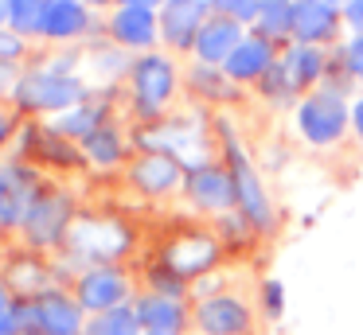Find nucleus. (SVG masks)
Segmentation results:
<instances>
[{
	"mask_svg": "<svg viewBox=\"0 0 363 335\" xmlns=\"http://www.w3.org/2000/svg\"><path fill=\"white\" fill-rule=\"evenodd\" d=\"M63 249L82 269H90V265H118L133 249V230H129L125 218L106 215V210H74Z\"/></svg>",
	"mask_w": 363,
	"mask_h": 335,
	"instance_id": "obj_1",
	"label": "nucleus"
},
{
	"mask_svg": "<svg viewBox=\"0 0 363 335\" xmlns=\"http://www.w3.org/2000/svg\"><path fill=\"white\" fill-rule=\"evenodd\" d=\"M86 93H90V86L79 74L35 67V70H24L12 82V106L32 117H59L67 109H74L79 101H86Z\"/></svg>",
	"mask_w": 363,
	"mask_h": 335,
	"instance_id": "obj_2",
	"label": "nucleus"
},
{
	"mask_svg": "<svg viewBox=\"0 0 363 335\" xmlns=\"http://www.w3.org/2000/svg\"><path fill=\"white\" fill-rule=\"evenodd\" d=\"M125 82H129V98H133L137 121L157 125V121H164V109L172 101L176 86H180V70H176L172 55L149 51V55H137L133 59Z\"/></svg>",
	"mask_w": 363,
	"mask_h": 335,
	"instance_id": "obj_3",
	"label": "nucleus"
},
{
	"mask_svg": "<svg viewBox=\"0 0 363 335\" xmlns=\"http://www.w3.org/2000/svg\"><path fill=\"white\" fill-rule=\"evenodd\" d=\"M297 129L308 144L332 148L344 140V132L352 129V101L344 98V90L332 82L308 90L305 98H297Z\"/></svg>",
	"mask_w": 363,
	"mask_h": 335,
	"instance_id": "obj_4",
	"label": "nucleus"
},
{
	"mask_svg": "<svg viewBox=\"0 0 363 335\" xmlns=\"http://www.w3.org/2000/svg\"><path fill=\"white\" fill-rule=\"evenodd\" d=\"M223 132V156H227V171L230 179H235V195H238V215L250 222L254 234H269L277 222L274 215V203H269L266 187H262V176L258 168H254V160L246 156L242 140L235 137V132H227V125H219Z\"/></svg>",
	"mask_w": 363,
	"mask_h": 335,
	"instance_id": "obj_5",
	"label": "nucleus"
},
{
	"mask_svg": "<svg viewBox=\"0 0 363 335\" xmlns=\"http://www.w3.org/2000/svg\"><path fill=\"white\" fill-rule=\"evenodd\" d=\"M219 257H223V242L215 238L211 230H203V226H180L176 234L164 238L157 261L168 265L176 277L196 280V277H203V273H211L215 265H219Z\"/></svg>",
	"mask_w": 363,
	"mask_h": 335,
	"instance_id": "obj_6",
	"label": "nucleus"
},
{
	"mask_svg": "<svg viewBox=\"0 0 363 335\" xmlns=\"http://www.w3.org/2000/svg\"><path fill=\"white\" fill-rule=\"evenodd\" d=\"M74 218V199L63 191H48V187H40L32 199V207H28L24 222H20V230H24V242L35 249V254H43V249H55L67 242V226H71Z\"/></svg>",
	"mask_w": 363,
	"mask_h": 335,
	"instance_id": "obj_7",
	"label": "nucleus"
},
{
	"mask_svg": "<svg viewBox=\"0 0 363 335\" xmlns=\"http://www.w3.org/2000/svg\"><path fill=\"white\" fill-rule=\"evenodd\" d=\"M74 300L82 304L86 316L125 308V304H133V280L121 265H90L74 277Z\"/></svg>",
	"mask_w": 363,
	"mask_h": 335,
	"instance_id": "obj_8",
	"label": "nucleus"
},
{
	"mask_svg": "<svg viewBox=\"0 0 363 335\" xmlns=\"http://www.w3.org/2000/svg\"><path fill=\"white\" fill-rule=\"evenodd\" d=\"M184 179H188V164L168 152L141 148L125 160V183L145 199H164L172 191H184Z\"/></svg>",
	"mask_w": 363,
	"mask_h": 335,
	"instance_id": "obj_9",
	"label": "nucleus"
},
{
	"mask_svg": "<svg viewBox=\"0 0 363 335\" xmlns=\"http://www.w3.org/2000/svg\"><path fill=\"white\" fill-rule=\"evenodd\" d=\"M20 316H24L28 331L86 335V312L74 300V293H63V288H51V293L35 296V300H20Z\"/></svg>",
	"mask_w": 363,
	"mask_h": 335,
	"instance_id": "obj_10",
	"label": "nucleus"
},
{
	"mask_svg": "<svg viewBox=\"0 0 363 335\" xmlns=\"http://www.w3.org/2000/svg\"><path fill=\"white\" fill-rule=\"evenodd\" d=\"M184 195L191 199V207L207 210V215H230L238 210V195H235V179H230L227 164L219 160H199L188 168L184 179Z\"/></svg>",
	"mask_w": 363,
	"mask_h": 335,
	"instance_id": "obj_11",
	"label": "nucleus"
},
{
	"mask_svg": "<svg viewBox=\"0 0 363 335\" xmlns=\"http://www.w3.org/2000/svg\"><path fill=\"white\" fill-rule=\"evenodd\" d=\"M106 35L129 51L137 55H149L157 51L160 43V12L157 8H133V4H113L110 16H106Z\"/></svg>",
	"mask_w": 363,
	"mask_h": 335,
	"instance_id": "obj_12",
	"label": "nucleus"
},
{
	"mask_svg": "<svg viewBox=\"0 0 363 335\" xmlns=\"http://www.w3.org/2000/svg\"><path fill=\"white\" fill-rule=\"evenodd\" d=\"M344 28L340 0H293V43L328 47Z\"/></svg>",
	"mask_w": 363,
	"mask_h": 335,
	"instance_id": "obj_13",
	"label": "nucleus"
},
{
	"mask_svg": "<svg viewBox=\"0 0 363 335\" xmlns=\"http://www.w3.org/2000/svg\"><path fill=\"white\" fill-rule=\"evenodd\" d=\"M215 16L211 0H164L160 8V39L168 51H191L199 28Z\"/></svg>",
	"mask_w": 363,
	"mask_h": 335,
	"instance_id": "obj_14",
	"label": "nucleus"
},
{
	"mask_svg": "<svg viewBox=\"0 0 363 335\" xmlns=\"http://www.w3.org/2000/svg\"><path fill=\"white\" fill-rule=\"evenodd\" d=\"M196 327L203 335H246L250 331V308L230 293H211L191 312Z\"/></svg>",
	"mask_w": 363,
	"mask_h": 335,
	"instance_id": "obj_15",
	"label": "nucleus"
},
{
	"mask_svg": "<svg viewBox=\"0 0 363 335\" xmlns=\"http://www.w3.org/2000/svg\"><path fill=\"white\" fill-rule=\"evenodd\" d=\"M281 67H285V74H289L293 90L305 98L308 90H316V86L328 82V74H332V67H336V59L328 55V47L285 43V47H281Z\"/></svg>",
	"mask_w": 363,
	"mask_h": 335,
	"instance_id": "obj_16",
	"label": "nucleus"
},
{
	"mask_svg": "<svg viewBox=\"0 0 363 335\" xmlns=\"http://www.w3.org/2000/svg\"><path fill=\"white\" fill-rule=\"evenodd\" d=\"M246 35H250V31L238 20H230V16H211V20L199 28L196 43H191V55H196L199 67H227V59L235 55V47L242 43Z\"/></svg>",
	"mask_w": 363,
	"mask_h": 335,
	"instance_id": "obj_17",
	"label": "nucleus"
},
{
	"mask_svg": "<svg viewBox=\"0 0 363 335\" xmlns=\"http://www.w3.org/2000/svg\"><path fill=\"white\" fill-rule=\"evenodd\" d=\"M281 59V47L277 43H269V39H262V35H246L242 43L235 47V55L227 59V67H223V74L230 78L235 86H246V82H254L258 86L262 78L274 70V62Z\"/></svg>",
	"mask_w": 363,
	"mask_h": 335,
	"instance_id": "obj_18",
	"label": "nucleus"
},
{
	"mask_svg": "<svg viewBox=\"0 0 363 335\" xmlns=\"http://www.w3.org/2000/svg\"><path fill=\"white\" fill-rule=\"evenodd\" d=\"M94 28H98L94 4H86V0H51L48 20H43V39H51V43L86 39Z\"/></svg>",
	"mask_w": 363,
	"mask_h": 335,
	"instance_id": "obj_19",
	"label": "nucleus"
},
{
	"mask_svg": "<svg viewBox=\"0 0 363 335\" xmlns=\"http://www.w3.org/2000/svg\"><path fill=\"white\" fill-rule=\"evenodd\" d=\"M133 312H137L141 331L149 335H180L184 324H188L184 300H172V296H160V293H141L133 300Z\"/></svg>",
	"mask_w": 363,
	"mask_h": 335,
	"instance_id": "obj_20",
	"label": "nucleus"
},
{
	"mask_svg": "<svg viewBox=\"0 0 363 335\" xmlns=\"http://www.w3.org/2000/svg\"><path fill=\"white\" fill-rule=\"evenodd\" d=\"M110 121V93H86V101H79L74 109H67V113L51 117V129L63 132L67 140H86L94 129H102V125Z\"/></svg>",
	"mask_w": 363,
	"mask_h": 335,
	"instance_id": "obj_21",
	"label": "nucleus"
},
{
	"mask_svg": "<svg viewBox=\"0 0 363 335\" xmlns=\"http://www.w3.org/2000/svg\"><path fill=\"white\" fill-rule=\"evenodd\" d=\"M4 280H9L16 300H35V296L51 293V269L43 257H16L4 269Z\"/></svg>",
	"mask_w": 363,
	"mask_h": 335,
	"instance_id": "obj_22",
	"label": "nucleus"
},
{
	"mask_svg": "<svg viewBox=\"0 0 363 335\" xmlns=\"http://www.w3.org/2000/svg\"><path fill=\"white\" fill-rule=\"evenodd\" d=\"M82 156H86V164H94V168H118V164L129 160V148H125V137H121V129L113 121H106L102 129H94L86 140H79Z\"/></svg>",
	"mask_w": 363,
	"mask_h": 335,
	"instance_id": "obj_23",
	"label": "nucleus"
},
{
	"mask_svg": "<svg viewBox=\"0 0 363 335\" xmlns=\"http://www.w3.org/2000/svg\"><path fill=\"white\" fill-rule=\"evenodd\" d=\"M32 148L48 168H74V164H86L82 148L74 140H67L63 132H55L51 125H35V137H32Z\"/></svg>",
	"mask_w": 363,
	"mask_h": 335,
	"instance_id": "obj_24",
	"label": "nucleus"
},
{
	"mask_svg": "<svg viewBox=\"0 0 363 335\" xmlns=\"http://www.w3.org/2000/svg\"><path fill=\"white\" fill-rule=\"evenodd\" d=\"M250 31L277 47L293 43V0H262L258 20H254Z\"/></svg>",
	"mask_w": 363,
	"mask_h": 335,
	"instance_id": "obj_25",
	"label": "nucleus"
},
{
	"mask_svg": "<svg viewBox=\"0 0 363 335\" xmlns=\"http://www.w3.org/2000/svg\"><path fill=\"white\" fill-rule=\"evenodd\" d=\"M48 8H51V0H12V23L9 28L24 39H43Z\"/></svg>",
	"mask_w": 363,
	"mask_h": 335,
	"instance_id": "obj_26",
	"label": "nucleus"
},
{
	"mask_svg": "<svg viewBox=\"0 0 363 335\" xmlns=\"http://www.w3.org/2000/svg\"><path fill=\"white\" fill-rule=\"evenodd\" d=\"M86 335H145V331H141V324H137L133 304H125V308H113V312H102V316H90L86 319Z\"/></svg>",
	"mask_w": 363,
	"mask_h": 335,
	"instance_id": "obj_27",
	"label": "nucleus"
},
{
	"mask_svg": "<svg viewBox=\"0 0 363 335\" xmlns=\"http://www.w3.org/2000/svg\"><path fill=\"white\" fill-rule=\"evenodd\" d=\"M145 280H149V293H160V296H172V300H184V293H188V280L176 277L168 265L152 261L149 269H145Z\"/></svg>",
	"mask_w": 363,
	"mask_h": 335,
	"instance_id": "obj_28",
	"label": "nucleus"
},
{
	"mask_svg": "<svg viewBox=\"0 0 363 335\" xmlns=\"http://www.w3.org/2000/svg\"><path fill=\"white\" fill-rule=\"evenodd\" d=\"M191 86L199 93H207V98H227V93H235V82L223 74V67H196L191 70Z\"/></svg>",
	"mask_w": 363,
	"mask_h": 335,
	"instance_id": "obj_29",
	"label": "nucleus"
},
{
	"mask_svg": "<svg viewBox=\"0 0 363 335\" xmlns=\"http://www.w3.org/2000/svg\"><path fill=\"white\" fill-rule=\"evenodd\" d=\"M336 67L344 70L347 82H363V35H347L344 43H340Z\"/></svg>",
	"mask_w": 363,
	"mask_h": 335,
	"instance_id": "obj_30",
	"label": "nucleus"
},
{
	"mask_svg": "<svg viewBox=\"0 0 363 335\" xmlns=\"http://www.w3.org/2000/svg\"><path fill=\"white\" fill-rule=\"evenodd\" d=\"M258 93H262V98H269V101H293V98H301V93L293 90L289 74H285L281 59H277V62H274V70H269V74L258 82Z\"/></svg>",
	"mask_w": 363,
	"mask_h": 335,
	"instance_id": "obj_31",
	"label": "nucleus"
},
{
	"mask_svg": "<svg viewBox=\"0 0 363 335\" xmlns=\"http://www.w3.org/2000/svg\"><path fill=\"white\" fill-rule=\"evenodd\" d=\"M211 8H215V16H230V20H238L242 28H254L262 0H211Z\"/></svg>",
	"mask_w": 363,
	"mask_h": 335,
	"instance_id": "obj_32",
	"label": "nucleus"
},
{
	"mask_svg": "<svg viewBox=\"0 0 363 335\" xmlns=\"http://www.w3.org/2000/svg\"><path fill=\"white\" fill-rule=\"evenodd\" d=\"M28 55V39L16 35L12 28H0V67H12Z\"/></svg>",
	"mask_w": 363,
	"mask_h": 335,
	"instance_id": "obj_33",
	"label": "nucleus"
},
{
	"mask_svg": "<svg viewBox=\"0 0 363 335\" xmlns=\"http://www.w3.org/2000/svg\"><path fill=\"white\" fill-rule=\"evenodd\" d=\"M262 300H266V312L269 316H281V308H285V288H281V280H262Z\"/></svg>",
	"mask_w": 363,
	"mask_h": 335,
	"instance_id": "obj_34",
	"label": "nucleus"
},
{
	"mask_svg": "<svg viewBox=\"0 0 363 335\" xmlns=\"http://www.w3.org/2000/svg\"><path fill=\"white\" fill-rule=\"evenodd\" d=\"M344 12V28H352V35H363V0H340Z\"/></svg>",
	"mask_w": 363,
	"mask_h": 335,
	"instance_id": "obj_35",
	"label": "nucleus"
},
{
	"mask_svg": "<svg viewBox=\"0 0 363 335\" xmlns=\"http://www.w3.org/2000/svg\"><path fill=\"white\" fill-rule=\"evenodd\" d=\"M16 132V113H9V109H0V148L9 144V137Z\"/></svg>",
	"mask_w": 363,
	"mask_h": 335,
	"instance_id": "obj_36",
	"label": "nucleus"
},
{
	"mask_svg": "<svg viewBox=\"0 0 363 335\" xmlns=\"http://www.w3.org/2000/svg\"><path fill=\"white\" fill-rule=\"evenodd\" d=\"M352 137L363 144V98L352 101Z\"/></svg>",
	"mask_w": 363,
	"mask_h": 335,
	"instance_id": "obj_37",
	"label": "nucleus"
},
{
	"mask_svg": "<svg viewBox=\"0 0 363 335\" xmlns=\"http://www.w3.org/2000/svg\"><path fill=\"white\" fill-rule=\"evenodd\" d=\"M9 308H16V296H12L9 280L0 277V312H9Z\"/></svg>",
	"mask_w": 363,
	"mask_h": 335,
	"instance_id": "obj_38",
	"label": "nucleus"
},
{
	"mask_svg": "<svg viewBox=\"0 0 363 335\" xmlns=\"http://www.w3.org/2000/svg\"><path fill=\"white\" fill-rule=\"evenodd\" d=\"M12 67H0V98H12Z\"/></svg>",
	"mask_w": 363,
	"mask_h": 335,
	"instance_id": "obj_39",
	"label": "nucleus"
},
{
	"mask_svg": "<svg viewBox=\"0 0 363 335\" xmlns=\"http://www.w3.org/2000/svg\"><path fill=\"white\" fill-rule=\"evenodd\" d=\"M113 4H133V8H164V0H113Z\"/></svg>",
	"mask_w": 363,
	"mask_h": 335,
	"instance_id": "obj_40",
	"label": "nucleus"
},
{
	"mask_svg": "<svg viewBox=\"0 0 363 335\" xmlns=\"http://www.w3.org/2000/svg\"><path fill=\"white\" fill-rule=\"evenodd\" d=\"M12 23V0H0V28Z\"/></svg>",
	"mask_w": 363,
	"mask_h": 335,
	"instance_id": "obj_41",
	"label": "nucleus"
},
{
	"mask_svg": "<svg viewBox=\"0 0 363 335\" xmlns=\"http://www.w3.org/2000/svg\"><path fill=\"white\" fill-rule=\"evenodd\" d=\"M28 335H55V331H28Z\"/></svg>",
	"mask_w": 363,
	"mask_h": 335,
	"instance_id": "obj_42",
	"label": "nucleus"
},
{
	"mask_svg": "<svg viewBox=\"0 0 363 335\" xmlns=\"http://www.w3.org/2000/svg\"><path fill=\"white\" fill-rule=\"evenodd\" d=\"M145 335H149V331H145Z\"/></svg>",
	"mask_w": 363,
	"mask_h": 335,
	"instance_id": "obj_43",
	"label": "nucleus"
}]
</instances>
